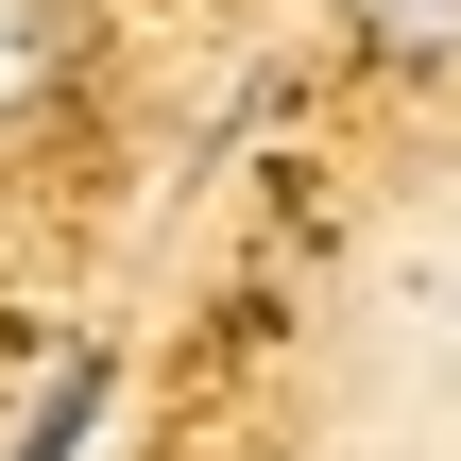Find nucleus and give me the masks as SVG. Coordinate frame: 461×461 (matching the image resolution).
<instances>
[{
  "label": "nucleus",
  "mask_w": 461,
  "mask_h": 461,
  "mask_svg": "<svg viewBox=\"0 0 461 461\" xmlns=\"http://www.w3.org/2000/svg\"><path fill=\"white\" fill-rule=\"evenodd\" d=\"M68 86V0H0V120H34Z\"/></svg>",
  "instance_id": "1"
},
{
  "label": "nucleus",
  "mask_w": 461,
  "mask_h": 461,
  "mask_svg": "<svg viewBox=\"0 0 461 461\" xmlns=\"http://www.w3.org/2000/svg\"><path fill=\"white\" fill-rule=\"evenodd\" d=\"M342 34L376 68H461V0H342Z\"/></svg>",
  "instance_id": "2"
}]
</instances>
